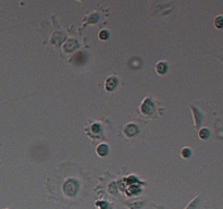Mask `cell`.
<instances>
[{"mask_svg":"<svg viewBox=\"0 0 223 209\" xmlns=\"http://www.w3.org/2000/svg\"><path fill=\"white\" fill-rule=\"evenodd\" d=\"M76 190H77V184L75 183L73 180L68 181V182L65 183V185H64V192H65L68 195H74Z\"/></svg>","mask_w":223,"mask_h":209,"instance_id":"obj_1","label":"cell"},{"mask_svg":"<svg viewBox=\"0 0 223 209\" xmlns=\"http://www.w3.org/2000/svg\"><path fill=\"white\" fill-rule=\"evenodd\" d=\"M117 83H118V81H117L115 77H110V79H108L107 83H106V87H107V89H108V91H112V89L115 87Z\"/></svg>","mask_w":223,"mask_h":209,"instance_id":"obj_2","label":"cell"},{"mask_svg":"<svg viewBox=\"0 0 223 209\" xmlns=\"http://www.w3.org/2000/svg\"><path fill=\"white\" fill-rule=\"evenodd\" d=\"M137 133V128L133 124H130L129 126L125 128V134L129 136H133Z\"/></svg>","mask_w":223,"mask_h":209,"instance_id":"obj_3","label":"cell"},{"mask_svg":"<svg viewBox=\"0 0 223 209\" xmlns=\"http://www.w3.org/2000/svg\"><path fill=\"white\" fill-rule=\"evenodd\" d=\"M166 71H167V64L163 62H159L157 64V72L159 74H163L166 73Z\"/></svg>","mask_w":223,"mask_h":209,"instance_id":"obj_4","label":"cell"},{"mask_svg":"<svg viewBox=\"0 0 223 209\" xmlns=\"http://www.w3.org/2000/svg\"><path fill=\"white\" fill-rule=\"evenodd\" d=\"M97 153L100 155V156H105L108 153V146L102 144V145H99L98 148H97Z\"/></svg>","mask_w":223,"mask_h":209,"instance_id":"obj_5","label":"cell"},{"mask_svg":"<svg viewBox=\"0 0 223 209\" xmlns=\"http://www.w3.org/2000/svg\"><path fill=\"white\" fill-rule=\"evenodd\" d=\"M216 26L219 28L223 27V17H218L217 20H216Z\"/></svg>","mask_w":223,"mask_h":209,"instance_id":"obj_6","label":"cell"},{"mask_svg":"<svg viewBox=\"0 0 223 209\" xmlns=\"http://www.w3.org/2000/svg\"><path fill=\"white\" fill-rule=\"evenodd\" d=\"M208 135H209V132H208V130H206V129L201 130L200 133H199V136H200L201 138H206Z\"/></svg>","mask_w":223,"mask_h":209,"instance_id":"obj_7","label":"cell"},{"mask_svg":"<svg viewBox=\"0 0 223 209\" xmlns=\"http://www.w3.org/2000/svg\"><path fill=\"white\" fill-rule=\"evenodd\" d=\"M99 37L101 38V39H107L108 37H109V33L107 31H102L99 33Z\"/></svg>","mask_w":223,"mask_h":209,"instance_id":"obj_8","label":"cell"},{"mask_svg":"<svg viewBox=\"0 0 223 209\" xmlns=\"http://www.w3.org/2000/svg\"><path fill=\"white\" fill-rule=\"evenodd\" d=\"M182 155H183V157H184V158H187V157H189V155H191V151H189V149H187V148H184V149H183V151H182Z\"/></svg>","mask_w":223,"mask_h":209,"instance_id":"obj_9","label":"cell"},{"mask_svg":"<svg viewBox=\"0 0 223 209\" xmlns=\"http://www.w3.org/2000/svg\"><path fill=\"white\" fill-rule=\"evenodd\" d=\"M97 205H98V206H101V207H104V208H107V206H108L107 203H105V202H102V203H101V202H98Z\"/></svg>","mask_w":223,"mask_h":209,"instance_id":"obj_10","label":"cell"},{"mask_svg":"<svg viewBox=\"0 0 223 209\" xmlns=\"http://www.w3.org/2000/svg\"><path fill=\"white\" fill-rule=\"evenodd\" d=\"M93 131L94 132H99V125H97V124L93 125Z\"/></svg>","mask_w":223,"mask_h":209,"instance_id":"obj_11","label":"cell"}]
</instances>
